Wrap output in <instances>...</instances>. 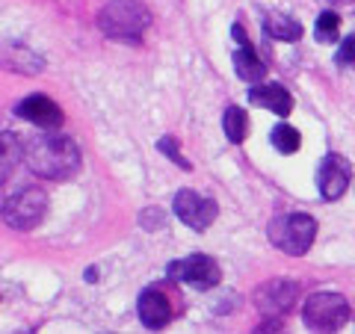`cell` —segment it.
I'll use <instances>...</instances> for the list:
<instances>
[{
	"mask_svg": "<svg viewBox=\"0 0 355 334\" xmlns=\"http://www.w3.org/2000/svg\"><path fill=\"white\" fill-rule=\"evenodd\" d=\"M27 169L44 177V181H69L80 169V148L71 137H57V133H44L36 137L24 148Z\"/></svg>",
	"mask_w": 355,
	"mask_h": 334,
	"instance_id": "6da1fadb",
	"label": "cell"
},
{
	"mask_svg": "<svg viewBox=\"0 0 355 334\" xmlns=\"http://www.w3.org/2000/svg\"><path fill=\"white\" fill-rule=\"evenodd\" d=\"M151 24V12L139 0H110L98 12V27L116 42H139Z\"/></svg>",
	"mask_w": 355,
	"mask_h": 334,
	"instance_id": "7a4b0ae2",
	"label": "cell"
},
{
	"mask_svg": "<svg viewBox=\"0 0 355 334\" xmlns=\"http://www.w3.org/2000/svg\"><path fill=\"white\" fill-rule=\"evenodd\" d=\"M266 237H270L272 246L299 258V254H305L314 246L317 219L308 213H279L270 222V228H266Z\"/></svg>",
	"mask_w": 355,
	"mask_h": 334,
	"instance_id": "3957f363",
	"label": "cell"
},
{
	"mask_svg": "<svg viewBox=\"0 0 355 334\" xmlns=\"http://www.w3.org/2000/svg\"><path fill=\"white\" fill-rule=\"evenodd\" d=\"M44 213H48V193L39 186H21L12 193L0 207V216L9 228L15 231H33L42 225Z\"/></svg>",
	"mask_w": 355,
	"mask_h": 334,
	"instance_id": "277c9868",
	"label": "cell"
},
{
	"mask_svg": "<svg viewBox=\"0 0 355 334\" xmlns=\"http://www.w3.org/2000/svg\"><path fill=\"white\" fill-rule=\"evenodd\" d=\"M349 314H352V308L340 293H314V296L305 299V308H302L305 326L314 328V331L343 328Z\"/></svg>",
	"mask_w": 355,
	"mask_h": 334,
	"instance_id": "5b68a950",
	"label": "cell"
},
{
	"mask_svg": "<svg viewBox=\"0 0 355 334\" xmlns=\"http://www.w3.org/2000/svg\"><path fill=\"white\" fill-rule=\"evenodd\" d=\"M172 281L166 284H151L146 290L139 293V302H137V310H139V319L146 328H163L181 314V296H172L169 290Z\"/></svg>",
	"mask_w": 355,
	"mask_h": 334,
	"instance_id": "8992f818",
	"label": "cell"
},
{
	"mask_svg": "<svg viewBox=\"0 0 355 334\" xmlns=\"http://www.w3.org/2000/svg\"><path fill=\"white\" fill-rule=\"evenodd\" d=\"M166 275L172 284H193L198 290H210L222 281V270L210 254H190V258L172 261Z\"/></svg>",
	"mask_w": 355,
	"mask_h": 334,
	"instance_id": "52a82bcc",
	"label": "cell"
},
{
	"mask_svg": "<svg viewBox=\"0 0 355 334\" xmlns=\"http://www.w3.org/2000/svg\"><path fill=\"white\" fill-rule=\"evenodd\" d=\"M299 284L287 281V278H275V281H263L254 290V305L263 314V319H282L296 308Z\"/></svg>",
	"mask_w": 355,
	"mask_h": 334,
	"instance_id": "ba28073f",
	"label": "cell"
},
{
	"mask_svg": "<svg viewBox=\"0 0 355 334\" xmlns=\"http://www.w3.org/2000/svg\"><path fill=\"white\" fill-rule=\"evenodd\" d=\"M175 213H178V219H181L187 228L207 231L216 222L219 207H216L214 198L198 195L196 189H178V195H175Z\"/></svg>",
	"mask_w": 355,
	"mask_h": 334,
	"instance_id": "9c48e42d",
	"label": "cell"
},
{
	"mask_svg": "<svg viewBox=\"0 0 355 334\" xmlns=\"http://www.w3.org/2000/svg\"><path fill=\"white\" fill-rule=\"evenodd\" d=\"M352 181V163L343 154H326L317 169V186L326 202H338Z\"/></svg>",
	"mask_w": 355,
	"mask_h": 334,
	"instance_id": "30bf717a",
	"label": "cell"
},
{
	"mask_svg": "<svg viewBox=\"0 0 355 334\" xmlns=\"http://www.w3.org/2000/svg\"><path fill=\"white\" fill-rule=\"evenodd\" d=\"M15 113H18V118H24L42 130H53L62 125V109L53 104L48 95H27L24 101L15 107Z\"/></svg>",
	"mask_w": 355,
	"mask_h": 334,
	"instance_id": "8fae6325",
	"label": "cell"
},
{
	"mask_svg": "<svg viewBox=\"0 0 355 334\" xmlns=\"http://www.w3.org/2000/svg\"><path fill=\"white\" fill-rule=\"evenodd\" d=\"M0 69H12L18 74H42L44 60L18 42H3V48H0Z\"/></svg>",
	"mask_w": 355,
	"mask_h": 334,
	"instance_id": "7c38bea8",
	"label": "cell"
},
{
	"mask_svg": "<svg viewBox=\"0 0 355 334\" xmlns=\"http://www.w3.org/2000/svg\"><path fill=\"white\" fill-rule=\"evenodd\" d=\"M249 101L254 107H263V109H272L275 116H291L293 109V95L287 92L282 83H266V86H254L249 89Z\"/></svg>",
	"mask_w": 355,
	"mask_h": 334,
	"instance_id": "4fadbf2b",
	"label": "cell"
},
{
	"mask_svg": "<svg viewBox=\"0 0 355 334\" xmlns=\"http://www.w3.org/2000/svg\"><path fill=\"white\" fill-rule=\"evenodd\" d=\"M263 33L272 42H299L302 39V24L284 12H263Z\"/></svg>",
	"mask_w": 355,
	"mask_h": 334,
	"instance_id": "5bb4252c",
	"label": "cell"
},
{
	"mask_svg": "<svg viewBox=\"0 0 355 334\" xmlns=\"http://www.w3.org/2000/svg\"><path fill=\"white\" fill-rule=\"evenodd\" d=\"M234 71H237L240 80L258 83L266 77V62L254 53L252 44H240V51H234Z\"/></svg>",
	"mask_w": 355,
	"mask_h": 334,
	"instance_id": "9a60e30c",
	"label": "cell"
},
{
	"mask_svg": "<svg viewBox=\"0 0 355 334\" xmlns=\"http://www.w3.org/2000/svg\"><path fill=\"white\" fill-rule=\"evenodd\" d=\"M24 157V151H21V139L15 133H0V186H3L9 177H12L18 160Z\"/></svg>",
	"mask_w": 355,
	"mask_h": 334,
	"instance_id": "2e32d148",
	"label": "cell"
},
{
	"mask_svg": "<svg viewBox=\"0 0 355 334\" xmlns=\"http://www.w3.org/2000/svg\"><path fill=\"white\" fill-rule=\"evenodd\" d=\"M222 130H225L228 142L240 146V142L246 139V133H249V116L243 113L240 107H228L225 113H222Z\"/></svg>",
	"mask_w": 355,
	"mask_h": 334,
	"instance_id": "e0dca14e",
	"label": "cell"
},
{
	"mask_svg": "<svg viewBox=\"0 0 355 334\" xmlns=\"http://www.w3.org/2000/svg\"><path fill=\"white\" fill-rule=\"evenodd\" d=\"M270 142L275 146V151L293 154V151H299V146H302V137H299V130H296V128H291L287 121H282V125H275V128H272Z\"/></svg>",
	"mask_w": 355,
	"mask_h": 334,
	"instance_id": "ac0fdd59",
	"label": "cell"
},
{
	"mask_svg": "<svg viewBox=\"0 0 355 334\" xmlns=\"http://www.w3.org/2000/svg\"><path fill=\"white\" fill-rule=\"evenodd\" d=\"M338 27H340V18L338 12H320L317 15V27H314V36L317 42H338Z\"/></svg>",
	"mask_w": 355,
	"mask_h": 334,
	"instance_id": "d6986e66",
	"label": "cell"
},
{
	"mask_svg": "<svg viewBox=\"0 0 355 334\" xmlns=\"http://www.w3.org/2000/svg\"><path fill=\"white\" fill-rule=\"evenodd\" d=\"M157 146H160V151L166 154V157H169L172 163H178V166H181L184 172H190V169H193V163H190V160H187L184 154H181V148L175 146V139H172V137H163V139L157 142Z\"/></svg>",
	"mask_w": 355,
	"mask_h": 334,
	"instance_id": "ffe728a7",
	"label": "cell"
},
{
	"mask_svg": "<svg viewBox=\"0 0 355 334\" xmlns=\"http://www.w3.org/2000/svg\"><path fill=\"white\" fill-rule=\"evenodd\" d=\"M335 62L338 65H355V33L340 42V48L335 53Z\"/></svg>",
	"mask_w": 355,
	"mask_h": 334,
	"instance_id": "44dd1931",
	"label": "cell"
},
{
	"mask_svg": "<svg viewBox=\"0 0 355 334\" xmlns=\"http://www.w3.org/2000/svg\"><path fill=\"white\" fill-rule=\"evenodd\" d=\"M142 225H146V228H160L163 225V210L160 207L142 210Z\"/></svg>",
	"mask_w": 355,
	"mask_h": 334,
	"instance_id": "7402d4cb",
	"label": "cell"
},
{
	"mask_svg": "<svg viewBox=\"0 0 355 334\" xmlns=\"http://www.w3.org/2000/svg\"><path fill=\"white\" fill-rule=\"evenodd\" d=\"M231 36H234L240 44H252V42H249V36H246V30H243L240 24H234V27H231Z\"/></svg>",
	"mask_w": 355,
	"mask_h": 334,
	"instance_id": "603a6c76",
	"label": "cell"
},
{
	"mask_svg": "<svg viewBox=\"0 0 355 334\" xmlns=\"http://www.w3.org/2000/svg\"><path fill=\"white\" fill-rule=\"evenodd\" d=\"M331 3H347V0H331Z\"/></svg>",
	"mask_w": 355,
	"mask_h": 334,
	"instance_id": "cb8c5ba5",
	"label": "cell"
}]
</instances>
